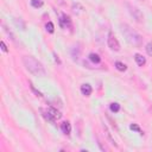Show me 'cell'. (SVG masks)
<instances>
[{
  "label": "cell",
  "mask_w": 152,
  "mask_h": 152,
  "mask_svg": "<svg viewBox=\"0 0 152 152\" xmlns=\"http://www.w3.org/2000/svg\"><path fill=\"white\" fill-rule=\"evenodd\" d=\"M61 130L64 134H70L72 133V125H70L69 121H64V123L61 124Z\"/></svg>",
  "instance_id": "8"
},
{
  "label": "cell",
  "mask_w": 152,
  "mask_h": 152,
  "mask_svg": "<svg viewBox=\"0 0 152 152\" xmlns=\"http://www.w3.org/2000/svg\"><path fill=\"white\" fill-rule=\"evenodd\" d=\"M126 6H127V8H128V13L131 14V17H132L136 22H138V23H141L143 22V19H144V14L141 13V11L138 8V7H136V6H133V5H131V4H126Z\"/></svg>",
  "instance_id": "3"
},
{
  "label": "cell",
  "mask_w": 152,
  "mask_h": 152,
  "mask_svg": "<svg viewBox=\"0 0 152 152\" xmlns=\"http://www.w3.org/2000/svg\"><path fill=\"white\" fill-rule=\"evenodd\" d=\"M134 61H136V63H137L139 67H143V65L146 63V58H145L143 55H140V54H136V55H134Z\"/></svg>",
  "instance_id": "9"
},
{
  "label": "cell",
  "mask_w": 152,
  "mask_h": 152,
  "mask_svg": "<svg viewBox=\"0 0 152 152\" xmlns=\"http://www.w3.org/2000/svg\"><path fill=\"white\" fill-rule=\"evenodd\" d=\"M109 109L112 110L113 113H118L119 110H120V105H119L118 102H113V104L109 105Z\"/></svg>",
  "instance_id": "13"
},
{
  "label": "cell",
  "mask_w": 152,
  "mask_h": 152,
  "mask_svg": "<svg viewBox=\"0 0 152 152\" xmlns=\"http://www.w3.org/2000/svg\"><path fill=\"white\" fill-rule=\"evenodd\" d=\"M130 128L132 130V131H136V132H138V133H140V134H143V132H141V130H140V127L137 125V124H131L130 125Z\"/></svg>",
  "instance_id": "17"
},
{
  "label": "cell",
  "mask_w": 152,
  "mask_h": 152,
  "mask_svg": "<svg viewBox=\"0 0 152 152\" xmlns=\"http://www.w3.org/2000/svg\"><path fill=\"white\" fill-rule=\"evenodd\" d=\"M120 31L121 33L124 35V37L126 38V40L131 44V45H134V46H139L143 43V37H141L137 31L131 27L127 24H121L120 25Z\"/></svg>",
  "instance_id": "2"
},
{
  "label": "cell",
  "mask_w": 152,
  "mask_h": 152,
  "mask_svg": "<svg viewBox=\"0 0 152 152\" xmlns=\"http://www.w3.org/2000/svg\"><path fill=\"white\" fill-rule=\"evenodd\" d=\"M141 1H144V0H141Z\"/></svg>",
  "instance_id": "21"
},
{
  "label": "cell",
  "mask_w": 152,
  "mask_h": 152,
  "mask_svg": "<svg viewBox=\"0 0 152 152\" xmlns=\"http://www.w3.org/2000/svg\"><path fill=\"white\" fill-rule=\"evenodd\" d=\"M43 0H31V5L35 7V8H40L43 6Z\"/></svg>",
  "instance_id": "15"
},
{
  "label": "cell",
  "mask_w": 152,
  "mask_h": 152,
  "mask_svg": "<svg viewBox=\"0 0 152 152\" xmlns=\"http://www.w3.org/2000/svg\"><path fill=\"white\" fill-rule=\"evenodd\" d=\"M45 27H46V31H48V32L54 33V31H55V26H54V24H52L51 22H48L46 25H45Z\"/></svg>",
  "instance_id": "16"
},
{
  "label": "cell",
  "mask_w": 152,
  "mask_h": 152,
  "mask_svg": "<svg viewBox=\"0 0 152 152\" xmlns=\"http://www.w3.org/2000/svg\"><path fill=\"white\" fill-rule=\"evenodd\" d=\"M104 130H105V133H106V136H107V138H108V140L110 141V144L112 145H114L115 147H118V144L115 143V140L112 138V134H110V132H109V130H108V127L106 126V125H104Z\"/></svg>",
  "instance_id": "10"
},
{
  "label": "cell",
  "mask_w": 152,
  "mask_h": 152,
  "mask_svg": "<svg viewBox=\"0 0 152 152\" xmlns=\"http://www.w3.org/2000/svg\"><path fill=\"white\" fill-rule=\"evenodd\" d=\"M89 59L92 61L93 63H95V64H99V63L101 62V57H100L97 54H95V52L89 54Z\"/></svg>",
  "instance_id": "12"
},
{
  "label": "cell",
  "mask_w": 152,
  "mask_h": 152,
  "mask_svg": "<svg viewBox=\"0 0 152 152\" xmlns=\"http://www.w3.org/2000/svg\"><path fill=\"white\" fill-rule=\"evenodd\" d=\"M1 49H3V51H5V52H7L8 50H7V46H6V44L4 43V40H1Z\"/></svg>",
  "instance_id": "19"
},
{
  "label": "cell",
  "mask_w": 152,
  "mask_h": 152,
  "mask_svg": "<svg viewBox=\"0 0 152 152\" xmlns=\"http://www.w3.org/2000/svg\"><path fill=\"white\" fill-rule=\"evenodd\" d=\"M107 44H108L109 49L112 50V51H119V50H120V43H119V40L117 39V37L112 32H109V35H108Z\"/></svg>",
  "instance_id": "4"
},
{
  "label": "cell",
  "mask_w": 152,
  "mask_h": 152,
  "mask_svg": "<svg viewBox=\"0 0 152 152\" xmlns=\"http://www.w3.org/2000/svg\"><path fill=\"white\" fill-rule=\"evenodd\" d=\"M146 52L149 56H152V43H149L146 45Z\"/></svg>",
  "instance_id": "18"
},
{
  "label": "cell",
  "mask_w": 152,
  "mask_h": 152,
  "mask_svg": "<svg viewBox=\"0 0 152 152\" xmlns=\"http://www.w3.org/2000/svg\"><path fill=\"white\" fill-rule=\"evenodd\" d=\"M48 109L50 110V113L54 115V118H55L56 120H58V119L62 118V114H61V112H59V110H57L55 107H48Z\"/></svg>",
  "instance_id": "11"
},
{
  "label": "cell",
  "mask_w": 152,
  "mask_h": 152,
  "mask_svg": "<svg viewBox=\"0 0 152 152\" xmlns=\"http://www.w3.org/2000/svg\"><path fill=\"white\" fill-rule=\"evenodd\" d=\"M31 89L33 90V92H35V93H36V94H37L38 96H43V95H42V93H39V92H38V90H37V89H35V87H33L32 85H31Z\"/></svg>",
  "instance_id": "20"
},
{
  "label": "cell",
  "mask_w": 152,
  "mask_h": 152,
  "mask_svg": "<svg viewBox=\"0 0 152 152\" xmlns=\"http://www.w3.org/2000/svg\"><path fill=\"white\" fill-rule=\"evenodd\" d=\"M40 113H42V115L44 117V119L48 120L49 123H52L54 124L55 121H56V119L54 118V115L51 113H50V110L48 108H40Z\"/></svg>",
  "instance_id": "6"
},
{
  "label": "cell",
  "mask_w": 152,
  "mask_h": 152,
  "mask_svg": "<svg viewBox=\"0 0 152 152\" xmlns=\"http://www.w3.org/2000/svg\"><path fill=\"white\" fill-rule=\"evenodd\" d=\"M23 63H24L25 68L31 74H33L35 76H39V77L45 76V69H44L43 64L40 63L39 61H37L35 57H32V56H24L23 57Z\"/></svg>",
  "instance_id": "1"
},
{
  "label": "cell",
  "mask_w": 152,
  "mask_h": 152,
  "mask_svg": "<svg viewBox=\"0 0 152 152\" xmlns=\"http://www.w3.org/2000/svg\"><path fill=\"white\" fill-rule=\"evenodd\" d=\"M115 68L119 70V72H125V70L127 69V67H126V64H124L123 62H115Z\"/></svg>",
  "instance_id": "14"
},
{
  "label": "cell",
  "mask_w": 152,
  "mask_h": 152,
  "mask_svg": "<svg viewBox=\"0 0 152 152\" xmlns=\"http://www.w3.org/2000/svg\"><path fill=\"white\" fill-rule=\"evenodd\" d=\"M93 92V89H92V86L88 85V83H85L81 86V93H82V95L85 96H89L90 94H92Z\"/></svg>",
  "instance_id": "7"
},
{
  "label": "cell",
  "mask_w": 152,
  "mask_h": 152,
  "mask_svg": "<svg viewBox=\"0 0 152 152\" xmlns=\"http://www.w3.org/2000/svg\"><path fill=\"white\" fill-rule=\"evenodd\" d=\"M59 25L62 27H67V26H72V19H70L69 16L62 13L59 18Z\"/></svg>",
  "instance_id": "5"
}]
</instances>
